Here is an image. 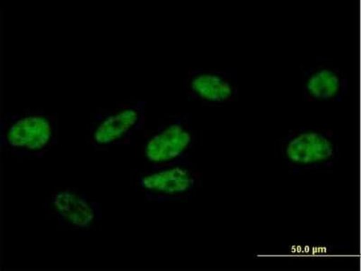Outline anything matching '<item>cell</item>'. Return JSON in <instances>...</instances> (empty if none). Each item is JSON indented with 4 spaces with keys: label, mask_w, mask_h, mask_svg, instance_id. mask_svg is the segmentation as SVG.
<instances>
[{
    "label": "cell",
    "mask_w": 361,
    "mask_h": 271,
    "mask_svg": "<svg viewBox=\"0 0 361 271\" xmlns=\"http://www.w3.org/2000/svg\"><path fill=\"white\" fill-rule=\"evenodd\" d=\"M277 156L293 173L315 172L334 166L338 146L334 133L322 129H296L279 137Z\"/></svg>",
    "instance_id": "cell-1"
},
{
    "label": "cell",
    "mask_w": 361,
    "mask_h": 271,
    "mask_svg": "<svg viewBox=\"0 0 361 271\" xmlns=\"http://www.w3.org/2000/svg\"><path fill=\"white\" fill-rule=\"evenodd\" d=\"M195 144V134L183 121L167 122L148 140L147 159L154 163H170L182 159Z\"/></svg>",
    "instance_id": "cell-2"
},
{
    "label": "cell",
    "mask_w": 361,
    "mask_h": 271,
    "mask_svg": "<svg viewBox=\"0 0 361 271\" xmlns=\"http://www.w3.org/2000/svg\"><path fill=\"white\" fill-rule=\"evenodd\" d=\"M302 92L306 101H341L347 94L348 79L340 68L318 64L304 73Z\"/></svg>",
    "instance_id": "cell-3"
},
{
    "label": "cell",
    "mask_w": 361,
    "mask_h": 271,
    "mask_svg": "<svg viewBox=\"0 0 361 271\" xmlns=\"http://www.w3.org/2000/svg\"><path fill=\"white\" fill-rule=\"evenodd\" d=\"M187 87L193 99L207 105L231 104L238 98V84L228 72L206 70L192 73L187 79Z\"/></svg>",
    "instance_id": "cell-4"
},
{
    "label": "cell",
    "mask_w": 361,
    "mask_h": 271,
    "mask_svg": "<svg viewBox=\"0 0 361 271\" xmlns=\"http://www.w3.org/2000/svg\"><path fill=\"white\" fill-rule=\"evenodd\" d=\"M164 166L142 177L141 184L148 191L162 198H180L198 185L199 177L183 164L164 163Z\"/></svg>",
    "instance_id": "cell-5"
},
{
    "label": "cell",
    "mask_w": 361,
    "mask_h": 271,
    "mask_svg": "<svg viewBox=\"0 0 361 271\" xmlns=\"http://www.w3.org/2000/svg\"><path fill=\"white\" fill-rule=\"evenodd\" d=\"M53 128L44 116H28L12 125L8 133V144L29 150L41 149L49 143Z\"/></svg>",
    "instance_id": "cell-6"
},
{
    "label": "cell",
    "mask_w": 361,
    "mask_h": 271,
    "mask_svg": "<svg viewBox=\"0 0 361 271\" xmlns=\"http://www.w3.org/2000/svg\"><path fill=\"white\" fill-rule=\"evenodd\" d=\"M138 118L140 113L130 108L109 116L97 127L95 141L99 144H106L118 140L137 124Z\"/></svg>",
    "instance_id": "cell-7"
},
{
    "label": "cell",
    "mask_w": 361,
    "mask_h": 271,
    "mask_svg": "<svg viewBox=\"0 0 361 271\" xmlns=\"http://www.w3.org/2000/svg\"><path fill=\"white\" fill-rule=\"evenodd\" d=\"M54 203L64 218L79 227H85L94 218V212L88 203L74 194L61 193L56 196Z\"/></svg>",
    "instance_id": "cell-8"
}]
</instances>
